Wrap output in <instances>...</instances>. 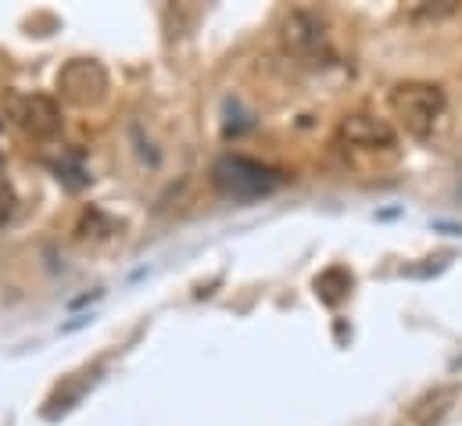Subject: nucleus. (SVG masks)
<instances>
[{"mask_svg":"<svg viewBox=\"0 0 462 426\" xmlns=\"http://www.w3.org/2000/svg\"><path fill=\"white\" fill-rule=\"evenodd\" d=\"M351 287H355V276L347 273L345 265H330V269H323L316 276V298L323 305H341L351 294Z\"/></svg>","mask_w":462,"mask_h":426,"instance_id":"obj_7","label":"nucleus"},{"mask_svg":"<svg viewBox=\"0 0 462 426\" xmlns=\"http://www.w3.org/2000/svg\"><path fill=\"white\" fill-rule=\"evenodd\" d=\"M4 115L32 140H54L61 133V107L51 94H4Z\"/></svg>","mask_w":462,"mask_h":426,"instance_id":"obj_4","label":"nucleus"},{"mask_svg":"<svg viewBox=\"0 0 462 426\" xmlns=\"http://www.w3.org/2000/svg\"><path fill=\"white\" fill-rule=\"evenodd\" d=\"M212 187L233 198V201H254V198H265L273 194L280 183H283V172L265 165V162H254L247 154H223L216 165H212Z\"/></svg>","mask_w":462,"mask_h":426,"instance_id":"obj_2","label":"nucleus"},{"mask_svg":"<svg viewBox=\"0 0 462 426\" xmlns=\"http://www.w3.org/2000/svg\"><path fill=\"white\" fill-rule=\"evenodd\" d=\"M112 79L97 58H72L54 76V94L72 107H101L108 101Z\"/></svg>","mask_w":462,"mask_h":426,"instance_id":"obj_3","label":"nucleus"},{"mask_svg":"<svg viewBox=\"0 0 462 426\" xmlns=\"http://www.w3.org/2000/svg\"><path fill=\"white\" fill-rule=\"evenodd\" d=\"M87 229H97V236H108V233H116V222H112V218H105V215L97 212V208H90V212L83 215V226H79V233L87 236Z\"/></svg>","mask_w":462,"mask_h":426,"instance_id":"obj_10","label":"nucleus"},{"mask_svg":"<svg viewBox=\"0 0 462 426\" xmlns=\"http://www.w3.org/2000/svg\"><path fill=\"white\" fill-rule=\"evenodd\" d=\"M337 140L351 151H369V154H394L398 151V133L387 118L376 115H347L337 125Z\"/></svg>","mask_w":462,"mask_h":426,"instance_id":"obj_6","label":"nucleus"},{"mask_svg":"<svg viewBox=\"0 0 462 426\" xmlns=\"http://www.w3.org/2000/svg\"><path fill=\"white\" fill-rule=\"evenodd\" d=\"M456 11H459L456 0H441V4H420V7H412L409 14H412V18H448V14H456Z\"/></svg>","mask_w":462,"mask_h":426,"instance_id":"obj_9","label":"nucleus"},{"mask_svg":"<svg viewBox=\"0 0 462 426\" xmlns=\"http://www.w3.org/2000/svg\"><path fill=\"white\" fill-rule=\"evenodd\" d=\"M14 208H18V194H14V187H11V183L0 176V226H4V222L14 215Z\"/></svg>","mask_w":462,"mask_h":426,"instance_id":"obj_11","label":"nucleus"},{"mask_svg":"<svg viewBox=\"0 0 462 426\" xmlns=\"http://www.w3.org/2000/svg\"><path fill=\"white\" fill-rule=\"evenodd\" d=\"M280 40H283V47H287L294 58H301V61H309V65H327V61L334 58L327 22H323L319 14H312V11H305V7H298V11H291V14L283 18Z\"/></svg>","mask_w":462,"mask_h":426,"instance_id":"obj_5","label":"nucleus"},{"mask_svg":"<svg viewBox=\"0 0 462 426\" xmlns=\"http://www.w3.org/2000/svg\"><path fill=\"white\" fill-rule=\"evenodd\" d=\"M58 180L69 187V190H83L87 183H90V176H87V169L79 165V162H69V165H58Z\"/></svg>","mask_w":462,"mask_h":426,"instance_id":"obj_8","label":"nucleus"},{"mask_svg":"<svg viewBox=\"0 0 462 426\" xmlns=\"http://www.w3.org/2000/svg\"><path fill=\"white\" fill-rule=\"evenodd\" d=\"M387 101H391V115L412 140H430L445 125V115H448L445 90L438 83H423V79L398 83Z\"/></svg>","mask_w":462,"mask_h":426,"instance_id":"obj_1","label":"nucleus"}]
</instances>
